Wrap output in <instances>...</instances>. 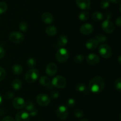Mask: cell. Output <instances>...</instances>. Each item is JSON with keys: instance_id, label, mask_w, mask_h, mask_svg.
Masks as SVG:
<instances>
[{"instance_id": "6da1fadb", "label": "cell", "mask_w": 121, "mask_h": 121, "mask_svg": "<svg viewBox=\"0 0 121 121\" xmlns=\"http://www.w3.org/2000/svg\"><path fill=\"white\" fill-rule=\"evenodd\" d=\"M105 80L100 76L95 77L90 81L89 90L94 94H99L105 88Z\"/></svg>"}, {"instance_id": "7a4b0ae2", "label": "cell", "mask_w": 121, "mask_h": 121, "mask_svg": "<svg viewBox=\"0 0 121 121\" xmlns=\"http://www.w3.org/2000/svg\"><path fill=\"white\" fill-rule=\"evenodd\" d=\"M40 72L37 69L31 68L28 70L25 75V79L29 84L34 83L39 78Z\"/></svg>"}, {"instance_id": "3957f363", "label": "cell", "mask_w": 121, "mask_h": 121, "mask_svg": "<svg viewBox=\"0 0 121 121\" xmlns=\"http://www.w3.org/2000/svg\"><path fill=\"white\" fill-rule=\"evenodd\" d=\"M69 53L66 49L61 47L59 49L56 54V59L59 62L65 63L68 60Z\"/></svg>"}, {"instance_id": "277c9868", "label": "cell", "mask_w": 121, "mask_h": 121, "mask_svg": "<svg viewBox=\"0 0 121 121\" xmlns=\"http://www.w3.org/2000/svg\"><path fill=\"white\" fill-rule=\"evenodd\" d=\"M56 113L59 119L64 121L67 118L69 112L67 107L64 105H60L57 107L56 110Z\"/></svg>"}, {"instance_id": "5b68a950", "label": "cell", "mask_w": 121, "mask_h": 121, "mask_svg": "<svg viewBox=\"0 0 121 121\" xmlns=\"http://www.w3.org/2000/svg\"><path fill=\"white\" fill-rule=\"evenodd\" d=\"M66 79L64 77L61 75H57L52 80V84L56 88L63 89L66 85Z\"/></svg>"}, {"instance_id": "8992f818", "label": "cell", "mask_w": 121, "mask_h": 121, "mask_svg": "<svg viewBox=\"0 0 121 121\" xmlns=\"http://www.w3.org/2000/svg\"><path fill=\"white\" fill-rule=\"evenodd\" d=\"M99 52L104 58H109L112 55V50L111 47L106 44H102L99 47Z\"/></svg>"}, {"instance_id": "52a82bcc", "label": "cell", "mask_w": 121, "mask_h": 121, "mask_svg": "<svg viewBox=\"0 0 121 121\" xmlns=\"http://www.w3.org/2000/svg\"><path fill=\"white\" fill-rule=\"evenodd\" d=\"M24 34L20 32H13L9 35V39L11 42L18 44L22 42L24 40Z\"/></svg>"}, {"instance_id": "ba28073f", "label": "cell", "mask_w": 121, "mask_h": 121, "mask_svg": "<svg viewBox=\"0 0 121 121\" xmlns=\"http://www.w3.org/2000/svg\"><path fill=\"white\" fill-rule=\"evenodd\" d=\"M37 103L41 106H46L50 103V97L44 93L39 94L36 98Z\"/></svg>"}, {"instance_id": "9c48e42d", "label": "cell", "mask_w": 121, "mask_h": 121, "mask_svg": "<svg viewBox=\"0 0 121 121\" xmlns=\"http://www.w3.org/2000/svg\"><path fill=\"white\" fill-rule=\"evenodd\" d=\"M102 28L106 33H111L114 31L115 25L109 20H105L101 24Z\"/></svg>"}, {"instance_id": "30bf717a", "label": "cell", "mask_w": 121, "mask_h": 121, "mask_svg": "<svg viewBox=\"0 0 121 121\" xmlns=\"http://www.w3.org/2000/svg\"><path fill=\"white\" fill-rule=\"evenodd\" d=\"M26 102L23 98L20 97H15L13 100V105L15 109L20 110L23 109L26 106Z\"/></svg>"}, {"instance_id": "8fae6325", "label": "cell", "mask_w": 121, "mask_h": 121, "mask_svg": "<svg viewBox=\"0 0 121 121\" xmlns=\"http://www.w3.org/2000/svg\"><path fill=\"white\" fill-rule=\"evenodd\" d=\"M86 62L91 65H96L100 62V58L95 53H90L86 56Z\"/></svg>"}, {"instance_id": "7c38bea8", "label": "cell", "mask_w": 121, "mask_h": 121, "mask_svg": "<svg viewBox=\"0 0 121 121\" xmlns=\"http://www.w3.org/2000/svg\"><path fill=\"white\" fill-rule=\"evenodd\" d=\"M30 119L28 112L24 110L20 111L15 115V121H29Z\"/></svg>"}, {"instance_id": "4fadbf2b", "label": "cell", "mask_w": 121, "mask_h": 121, "mask_svg": "<svg viewBox=\"0 0 121 121\" xmlns=\"http://www.w3.org/2000/svg\"><path fill=\"white\" fill-rule=\"evenodd\" d=\"M57 72V67L54 63H49L46 66V72L48 76L53 77L56 74Z\"/></svg>"}, {"instance_id": "5bb4252c", "label": "cell", "mask_w": 121, "mask_h": 121, "mask_svg": "<svg viewBox=\"0 0 121 121\" xmlns=\"http://www.w3.org/2000/svg\"><path fill=\"white\" fill-rule=\"evenodd\" d=\"M80 31L84 35H89L93 32V26L89 23L83 24L80 27Z\"/></svg>"}, {"instance_id": "9a60e30c", "label": "cell", "mask_w": 121, "mask_h": 121, "mask_svg": "<svg viewBox=\"0 0 121 121\" xmlns=\"http://www.w3.org/2000/svg\"><path fill=\"white\" fill-rule=\"evenodd\" d=\"M41 19L45 24H52L54 21L53 15L48 12H45L43 13L41 16Z\"/></svg>"}, {"instance_id": "2e32d148", "label": "cell", "mask_w": 121, "mask_h": 121, "mask_svg": "<svg viewBox=\"0 0 121 121\" xmlns=\"http://www.w3.org/2000/svg\"><path fill=\"white\" fill-rule=\"evenodd\" d=\"M76 4L79 8L86 10V9H89L91 7V1L90 0H76Z\"/></svg>"}, {"instance_id": "e0dca14e", "label": "cell", "mask_w": 121, "mask_h": 121, "mask_svg": "<svg viewBox=\"0 0 121 121\" xmlns=\"http://www.w3.org/2000/svg\"><path fill=\"white\" fill-rule=\"evenodd\" d=\"M98 46V43L95 38H91L87 40L86 43V48L89 50H95Z\"/></svg>"}, {"instance_id": "ac0fdd59", "label": "cell", "mask_w": 121, "mask_h": 121, "mask_svg": "<svg viewBox=\"0 0 121 121\" xmlns=\"http://www.w3.org/2000/svg\"><path fill=\"white\" fill-rule=\"evenodd\" d=\"M76 91L80 93H84L85 94L87 93V88L85 83H78L74 86Z\"/></svg>"}, {"instance_id": "d6986e66", "label": "cell", "mask_w": 121, "mask_h": 121, "mask_svg": "<svg viewBox=\"0 0 121 121\" xmlns=\"http://www.w3.org/2000/svg\"><path fill=\"white\" fill-rule=\"evenodd\" d=\"M46 34L49 36H54L57 33V29L56 27L54 26H49L46 27L45 30Z\"/></svg>"}, {"instance_id": "ffe728a7", "label": "cell", "mask_w": 121, "mask_h": 121, "mask_svg": "<svg viewBox=\"0 0 121 121\" xmlns=\"http://www.w3.org/2000/svg\"><path fill=\"white\" fill-rule=\"evenodd\" d=\"M68 43V38L66 35H61L57 39V45L60 47L65 46Z\"/></svg>"}, {"instance_id": "44dd1931", "label": "cell", "mask_w": 121, "mask_h": 121, "mask_svg": "<svg viewBox=\"0 0 121 121\" xmlns=\"http://www.w3.org/2000/svg\"><path fill=\"white\" fill-rule=\"evenodd\" d=\"M11 70L15 75H20L23 71V67L20 64H14L12 66Z\"/></svg>"}, {"instance_id": "7402d4cb", "label": "cell", "mask_w": 121, "mask_h": 121, "mask_svg": "<svg viewBox=\"0 0 121 121\" xmlns=\"http://www.w3.org/2000/svg\"><path fill=\"white\" fill-rule=\"evenodd\" d=\"M22 86V83L20 79H15L11 83V87L14 90H20Z\"/></svg>"}, {"instance_id": "603a6c76", "label": "cell", "mask_w": 121, "mask_h": 121, "mask_svg": "<svg viewBox=\"0 0 121 121\" xmlns=\"http://www.w3.org/2000/svg\"><path fill=\"white\" fill-rule=\"evenodd\" d=\"M92 20L95 21H100L104 19V15L100 11H95L92 15Z\"/></svg>"}, {"instance_id": "cb8c5ba5", "label": "cell", "mask_w": 121, "mask_h": 121, "mask_svg": "<svg viewBox=\"0 0 121 121\" xmlns=\"http://www.w3.org/2000/svg\"><path fill=\"white\" fill-rule=\"evenodd\" d=\"M39 82H40V84L41 85H43V86L48 87L50 86L51 84L50 79H49L48 77H46V76H42V77H40Z\"/></svg>"}, {"instance_id": "d4e9b609", "label": "cell", "mask_w": 121, "mask_h": 121, "mask_svg": "<svg viewBox=\"0 0 121 121\" xmlns=\"http://www.w3.org/2000/svg\"><path fill=\"white\" fill-rule=\"evenodd\" d=\"M79 19L82 21H86L89 19V13L87 11H82L78 15Z\"/></svg>"}, {"instance_id": "484cf974", "label": "cell", "mask_w": 121, "mask_h": 121, "mask_svg": "<svg viewBox=\"0 0 121 121\" xmlns=\"http://www.w3.org/2000/svg\"><path fill=\"white\" fill-rule=\"evenodd\" d=\"M95 39L97 40L98 43H104L107 40V37L102 34H98L96 35Z\"/></svg>"}, {"instance_id": "4316f807", "label": "cell", "mask_w": 121, "mask_h": 121, "mask_svg": "<svg viewBox=\"0 0 121 121\" xmlns=\"http://www.w3.org/2000/svg\"><path fill=\"white\" fill-rule=\"evenodd\" d=\"M26 64H27V65L28 67L31 68H34V66L36 65L37 61L34 58H30L27 59V62H26Z\"/></svg>"}, {"instance_id": "83f0119b", "label": "cell", "mask_w": 121, "mask_h": 121, "mask_svg": "<svg viewBox=\"0 0 121 121\" xmlns=\"http://www.w3.org/2000/svg\"><path fill=\"white\" fill-rule=\"evenodd\" d=\"M73 115L77 118H81L84 116V112L80 109H76L74 110Z\"/></svg>"}, {"instance_id": "f1b7e54d", "label": "cell", "mask_w": 121, "mask_h": 121, "mask_svg": "<svg viewBox=\"0 0 121 121\" xmlns=\"http://www.w3.org/2000/svg\"><path fill=\"white\" fill-rule=\"evenodd\" d=\"M19 28L21 32L26 33L28 30V24L25 21H21L19 24Z\"/></svg>"}, {"instance_id": "f546056e", "label": "cell", "mask_w": 121, "mask_h": 121, "mask_svg": "<svg viewBox=\"0 0 121 121\" xmlns=\"http://www.w3.org/2000/svg\"><path fill=\"white\" fill-rule=\"evenodd\" d=\"M24 107L26 108V110L28 112H30L33 111L34 109H35L34 103L32 102H28L27 103H26V106H25Z\"/></svg>"}, {"instance_id": "4dcf8cb0", "label": "cell", "mask_w": 121, "mask_h": 121, "mask_svg": "<svg viewBox=\"0 0 121 121\" xmlns=\"http://www.w3.org/2000/svg\"><path fill=\"white\" fill-rule=\"evenodd\" d=\"M8 9V6L7 4L5 2L1 1L0 2V14H3Z\"/></svg>"}, {"instance_id": "1f68e13d", "label": "cell", "mask_w": 121, "mask_h": 121, "mask_svg": "<svg viewBox=\"0 0 121 121\" xmlns=\"http://www.w3.org/2000/svg\"><path fill=\"white\" fill-rule=\"evenodd\" d=\"M114 87L116 90L119 92L121 91V78H118L115 80L114 83Z\"/></svg>"}, {"instance_id": "d6a6232c", "label": "cell", "mask_w": 121, "mask_h": 121, "mask_svg": "<svg viewBox=\"0 0 121 121\" xmlns=\"http://www.w3.org/2000/svg\"><path fill=\"white\" fill-rule=\"evenodd\" d=\"M84 60L83 55L81 54L76 55L74 58V62L76 64H80Z\"/></svg>"}, {"instance_id": "836d02e7", "label": "cell", "mask_w": 121, "mask_h": 121, "mask_svg": "<svg viewBox=\"0 0 121 121\" xmlns=\"http://www.w3.org/2000/svg\"><path fill=\"white\" fill-rule=\"evenodd\" d=\"M110 5V2L108 0H103L100 3V7L103 9H106Z\"/></svg>"}, {"instance_id": "e575fe53", "label": "cell", "mask_w": 121, "mask_h": 121, "mask_svg": "<svg viewBox=\"0 0 121 121\" xmlns=\"http://www.w3.org/2000/svg\"><path fill=\"white\" fill-rule=\"evenodd\" d=\"M59 97V93L57 90H52L50 91V97L53 99H56Z\"/></svg>"}, {"instance_id": "d590c367", "label": "cell", "mask_w": 121, "mask_h": 121, "mask_svg": "<svg viewBox=\"0 0 121 121\" xmlns=\"http://www.w3.org/2000/svg\"><path fill=\"white\" fill-rule=\"evenodd\" d=\"M76 101L74 98H69L67 101V106L69 107H73L75 106Z\"/></svg>"}, {"instance_id": "8d00e7d4", "label": "cell", "mask_w": 121, "mask_h": 121, "mask_svg": "<svg viewBox=\"0 0 121 121\" xmlns=\"http://www.w3.org/2000/svg\"><path fill=\"white\" fill-rule=\"evenodd\" d=\"M4 97L6 99L9 100H11L14 98V93L13 92H11V91H8L5 94Z\"/></svg>"}, {"instance_id": "74e56055", "label": "cell", "mask_w": 121, "mask_h": 121, "mask_svg": "<svg viewBox=\"0 0 121 121\" xmlns=\"http://www.w3.org/2000/svg\"><path fill=\"white\" fill-rule=\"evenodd\" d=\"M6 77V72L3 68L0 66V81L5 79Z\"/></svg>"}, {"instance_id": "f35d334b", "label": "cell", "mask_w": 121, "mask_h": 121, "mask_svg": "<svg viewBox=\"0 0 121 121\" xmlns=\"http://www.w3.org/2000/svg\"><path fill=\"white\" fill-rule=\"evenodd\" d=\"M5 55V51L2 46H0V59L3 58Z\"/></svg>"}, {"instance_id": "ab89813d", "label": "cell", "mask_w": 121, "mask_h": 121, "mask_svg": "<svg viewBox=\"0 0 121 121\" xmlns=\"http://www.w3.org/2000/svg\"><path fill=\"white\" fill-rule=\"evenodd\" d=\"M104 17H105L106 20H109L110 19H111V17H112V13L111 11H108L106 12V14H105V15H104Z\"/></svg>"}, {"instance_id": "60d3db41", "label": "cell", "mask_w": 121, "mask_h": 121, "mask_svg": "<svg viewBox=\"0 0 121 121\" xmlns=\"http://www.w3.org/2000/svg\"><path fill=\"white\" fill-rule=\"evenodd\" d=\"M2 121H15V120H14V119L13 118V117H11V116H8L4 117V118L2 119Z\"/></svg>"}, {"instance_id": "b9f144b4", "label": "cell", "mask_w": 121, "mask_h": 121, "mask_svg": "<svg viewBox=\"0 0 121 121\" xmlns=\"http://www.w3.org/2000/svg\"><path fill=\"white\" fill-rule=\"evenodd\" d=\"M115 22L117 26H118L119 27H120L121 26V16L118 17L116 19Z\"/></svg>"}, {"instance_id": "7bdbcfd3", "label": "cell", "mask_w": 121, "mask_h": 121, "mask_svg": "<svg viewBox=\"0 0 121 121\" xmlns=\"http://www.w3.org/2000/svg\"><path fill=\"white\" fill-rule=\"evenodd\" d=\"M37 113H38V110L37 109H34V110L33 111L30 112H28L29 113L30 116H35L37 115Z\"/></svg>"}, {"instance_id": "ee69618b", "label": "cell", "mask_w": 121, "mask_h": 121, "mask_svg": "<svg viewBox=\"0 0 121 121\" xmlns=\"http://www.w3.org/2000/svg\"><path fill=\"white\" fill-rule=\"evenodd\" d=\"M109 2L112 4H118L121 2V0H108Z\"/></svg>"}, {"instance_id": "f6af8a7d", "label": "cell", "mask_w": 121, "mask_h": 121, "mask_svg": "<svg viewBox=\"0 0 121 121\" xmlns=\"http://www.w3.org/2000/svg\"><path fill=\"white\" fill-rule=\"evenodd\" d=\"M79 121H89V120L87 119L83 118V119H80Z\"/></svg>"}, {"instance_id": "bcb514c9", "label": "cell", "mask_w": 121, "mask_h": 121, "mask_svg": "<svg viewBox=\"0 0 121 121\" xmlns=\"http://www.w3.org/2000/svg\"><path fill=\"white\" fill-rule=\"evenodd\" d=\"M2 96H1V95L0 94V105H1V103H2Z\"/></svg>"}, {"instance_id": "7dc6e473", "label": "cell", "mask_w": 121, "mask_h": 121, "mask_svg": "<svg viewBox=\"0 0 121 121\" xmlns=\"http://www.w3.org/2000/svg\"><path fill=\"white\" fill-rule=\"evenodd\" d=\"M118 60H119V64H121V56H119V59H118Z\"/></svg>"}]
</instances>
